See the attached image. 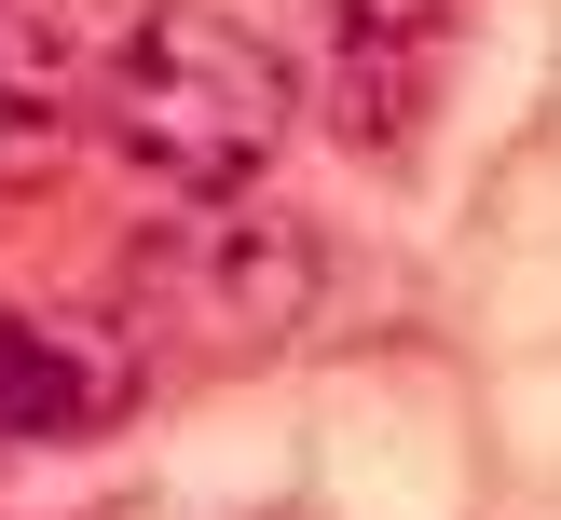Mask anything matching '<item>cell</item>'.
Instances as JSON below:
<instances>
[{
	"instance_id": "cell-1",
	"label": "cell",
	"mask_w": 561,
	"mask_h": 520,
	"mask_svg": "<svg viewBox=\"0 0 561 520\" xmlns=\"http://www.w3.org/2000/svg\"><path fill=\"white\" fill-rule=\"evenodd\" d=\"M288 124H301L288 55L247 14H219V0H151V14L110 42V69H96V137L137 178L192 192V206H233V192L288 151Z\"/></svg>"
},
{
	"instance_id": "cell-2",
	"label": "cell",
	"mask_w": 561,
	"mask_h": 520,
	"mask_svg": "<svg viewBox=\"0 0 561 520\" xmlns=\"http://www.w3.org/2000/svg\"><path fill=\"white\" fill-rule=\"evenodd\" d=\"M316 233H301L288 206H192L179 233H151V261H137V301H151V328H179V343L206 356H274L301 315H316Z\"/></svg>"
},
{
	"instance_id": "cell-3",
	"label": "cell",
	"mask_w": 561,
	"mask_h": 520,
	"mask_svg": "<svg viewBox=\"0 0 561 520\" xmlns=\"http://www.w3.org/2000/svg\"><path fill=\"white\" fill-rule=\"evenodd\" d=\"M137 411V343L124 328H69L0 301V452H55V438H110Z\"/></svg>"
},
{
	"instance_id": "cell-4",
	"label": "cell",
	"mask_w": 561,
	"mask_h": 520,
	"mask_svg": "<svg viewBox=\"0 0 561 520\" xmlns=\"http://www.w3.org/2000/svg\"><path fill=\"white\" fill-rule=\"evenodd\" d=\"M82 137H96V55L42 0H0V192L69 178Z\"/></svg>"
},
{
	"instance_id": "cell-5",
	"label": "cell",
	"mask_w": 561,
	"mask_h": 520,
	"mask_svg": "<svg viewBox=\"0 0 561 520\" xmlns=\"http://www.w3.org/2000/svg\"><path fill=\"white\" fill-rule=\"evenodd\" d=\"M453 27H466V0H329V69H343L356 137H398V109L425 96Z\"/></svg>"
}]
</instances>
